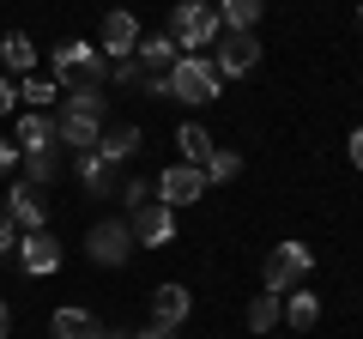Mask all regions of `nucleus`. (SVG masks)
I'll return each instance as SVG.
<instances>
[{"instance_id": "27", "label": "nucleus", "mask_w": 363, "mask_h": 339, "mask_svg": "<svg viewBox=\"0 0 363 339\" xmlns=\"http://www.w3.org/2000/svg\"><path fill=\"white\" fill-rule=\"evenodd\" d=\"M18 97H25L30 109H49L55 97H61V85H55V79H18Z\"/></svg>"}, {"instance_id": "24", "label": "nucleus", "mask_w": 363, "mask_h": 339, "mask_svg": "<svg viewBox=\"0 0 363 339\" xmlns=\"http://www.w3.org/2000/svg\"><path fill=\"white\" fill-rule=\"evenodd\" d=\"M260 13H267V0H218V18L224 30H255Z\"/></svg>"}, {"instance_id": "31", "label": "nucleus", "mask_w": 363, "mask_h": 339, "mask_svg": "<svg viewBox=\"0 0 363 339\" xmlns=\"http://www.w3.org/2000/svg\"><path fill=\"white\" fill-rule=\"evenodd\" d=\"M345 157H351V170H363V128H351V140H345Z\"/></svg>"}, {"instance_id": "2", "label": "nucleus", "mask_w": 363, "mask_h": 339, "mask_svg": "<svg viewBox=\"0 0 363 339\" xmlns=\"http://www.w3.org/2000/svg\"><path fill=\"white\" fill-rule=\"evenodd\" d=\"M164 30H169V43H176L182 55H206L212 43H218L224 18H218V6H212V0H176Z\"/></svg>"}, {"instance_id": "9", "label": "nucleus", "mask_w": 363, "mask_h": 339, "mask_svg": "<svg viewBox=\"0 0 363 339\" xmlns=\"http://www.w3.org/2000/svg\"><path fill=\"white\" fill-rule=\"evenodd\" d=\"M6 218L18 224V230H49V200H43V188H30V182H13V194H6Z\"/></svg>"}, {"instance_id": "15", "label": "nucleus", "mask_w": 363, "mask_h": 339, "mask_svg": "<svg viewBox=\"0 0 363 339\" xmlns=\"http://www.w3.org/2000/svg\"><path fill=\"white\" fill-rule=\"evenodd\" d=\"M97 133H104V121H91V116H73V109L55 116V140H61V152H97Z\"/></svg>"}, {"instance_id": "36", "label": "nucleus", "mask_w": 363, "mask_h": 339, "mask_svg": "<svg viewBox=\"0 0 363 339\" xmlns=\"http://www.w3.org/2000/svg\"><path fill=\"white\" fill-rule=\"evenodd\" d=\"M357 25H363V6H357Z\"/></svg>"}, {"instance_id": "34", "label": "nucleus", "mask_w": 363, "mask_h": 339, "mask_svg": "<svg viewBox=\"0 0 363 339\" xmlns=\"http://www.w3.org/2000/svg\"><path fill=\"white\" fill-rule=\"evenodd\" d=\"M13 333V309H6V303H0V339Z\"/></svg>"}, {"instance_id": "1", "label": "nucleus", "mask_w": 363, "mask_h": 339, "mask_svg": "<svg viewBox=\"0 0 363 339\" xmlns=\"http://www.w3.org/2000/svg\"><path fill=\"white\" fill-rule=\"evenodd\" d=\"M164 97L182 109H206L218 97V67L212 55H176V67L164 73Z\"/></svg>"}, {"instance_id": "10", "label": "nucleus", "mask_w": 363, "mask_h": 339, "mask_svg": "<svg viewBox=\"0 0 363 339\" xmlns=\"http://www.w3.org/2000/svg\"><path fill=\"white\" fill-rule=\"evenodd\" d=\"M13 145H18V157H37V152H55V116L49 109H25L18 116V128H13Z\"/></svg>"}, {"instance_id": "23", "label": "nucleus", "mask_w": 363, "mask_h": 339, "mask_svg": "<svg viewBox=\"0 0 363 339\" xmlns=\"http://www.w3.org/2000/svg\"><path fill=\"white\" fill-rule=\"evenodd\" d=\"M279 321H285V297H279V291H255V303H248V327H255V333H272Z\"/></svg>"}, {"instance_id": "29", "label": "nucleus", "mask_w": 363, "mask_h": 339, "mask_svg": "<svg viewBox=\"0 0 363 339\" xmlns=\"http://www.w3.org/2000/svg\"><path fill=\"white\" fill-rule=\"evenodd\" d=\"M13 248H18V224L6 218V212H0V261H6V255H13Z\"/></svg>"}, {"instance_id": "26", "label": "nucleus", "mask_w": 363, "mask_h": 339, "mask_svg": "<svg viewBox=\"0 0 363 339\" xmlns=\"http://www.w3.org/2000/svg\"><path fill=\"white\" fill-rule=\"evenodd\" d=\"M242 176V157L230 152V145H212V157H206V188H224V182H236Z\"/></svg>"}, {"instance_id": "5", "label": "nucleus", "mask_w": 363, "mask_h": 339, "mask_svg": "<svg viewBox=\"0 0 363 339\" xmlns=\"http://www.w3.org/2000/svg\"><path fill=\"white\" fill-rule=\"evenodd\" d=\"M133 248H140V243H133L128 218H104V224H91V230H85V255L97 267H128Z\"/></svg>"}, {"instance_id": "18", "label": "nucleus", "mask_w": 363, "mask_h": 339, "mask_svg": "<svg viewBox=\"0 0 363 339\" xmlns=\"http://www.w3.org/2000/svg\"><path fill=\"white\" fill-rule=\"evenodd\" d=\"M49 333L55 339H109V327L97 321V315H85V309H55Z\"/></svg>"}, {"instance_id": "16", "label": "nucleus", "mask_w": 363, "mask_h": 339, "mask_svg": "<svg viewBox=\"0 0 363 339\" xmlns=\"http://www.w3.org/2000/svg\"><path fill=\"white\" fill-rule=\"evenodd\" d=\"M140 152V128H133V121H116V128H104L97 133V157H104V164H128V157Z\"/></svg>"}, {"instance_id": "35", "label": "nucleus", "mask_w": 363, "mask_h": 339, "mask_svg": "<svg viewBox=\"0 0 363 339\" xmlns=\"http://www.w3.org/2000/svg\"><path fill=\"white\" fill-rule=\"evenodd\" d=\"M109 339H133V333H116V327H109Z\"/></svg>"}, {"instance_id": "13", "label": "nucleus", "mask_w": 363, "mask_h": 339, "mask_svg": "<svg viewBox=\"0 0 363 339\" xmlns=\"http://www.w3.org/2000/svg\"><path fill=\"white\" fill-rule=\"evenodd\" d=\"M18 267H25L30 279L55 273V267H61V243H55L49 230H30V236H18Z\"/></svg>"}, {"instance_id": "3", "label": "nucleus", "mask_w": 363, "mask_h": 339, "mask_svg": "<svg viewBox=\"0 0 363 339\" xmlns=\"http://www.w3.org/2000/svg\"><path fill=\"white\" fill-rule=\"evenodd\" d=\"M55 85H109V55L97 43H61L55 49Z\"/></svg>"}, {"instance_id": "4", "label": "nucleus", "mask_w": 363, "mask_h": 339, "mask_svg": "<svg viewBox=\"0 0 363 339\" xmlns=\"http://www.w3.org/2000/svg\"><path fill=\"white\" fill-rule=\"evenodd\" d=\"M309 273H315V255L303 243H272V255H267V267H260V291H297V285H309Z\"/></svg>"}, {"instance_id": "28", "label": "nucleus", "mask_w": 363, "mask_h": 339, "mask_svg": "<svg viewBox=\"0 0 363 339\" xmlns=\"http://www.w3.org/2000/svg\"><path fill=\"white\" fill-rule=\"evenodd\" d=\"M116 194H121V206H128V212H133V206H145V200H157V188H152V182H145V176H133V182H121V188H116Z\"/></svg>"}, {"instance_id": "8", "label": "nucleus", "mask_w": 363, "mask_h": 339, "mask_svg": "<svg viewBox=\"0 0 363 339\" xmlns=\"http://www.w3.org/2000/svg\"><path fill=\"white\" fill-rule=\"evenodd\" d=\"M157 200L164 206H194V200H206V170H194V164H169V170H157Z\"/></svg>"}, {"instance_id": "12", "label": "nucleus", "mask_w": 363, "mask_h": 339, "mask_svg": "<svg viewBox=\"0 0 363 339\" xmlns=\"http://www.w3.org/2000/svg\"><path fill=\"white\" fill-rule=\"evenodd\" d=\"M73 176H79V188H85V194H97V200H109V194L121 188V170L104 164L97 152H73Z\"/></svg>"}, {"instance_id": "6", "label": "nucleus", "mask_w": 363, "mask_h": 339, "mask_svg": "<svg viewBox=\"0 0 363 339\" xmlns=\"http://www.w3.org/2000/svg\"><path fill=\"white\" fill-rule=\"evenodd\" d=\"M212 67H218V79H242L260 67V37L255 30H218V43H212Z\"/></svg>"}, {"instance_id": "30", "label": "nucleus", "mask_w": 363, "mask_h": 339, "mask_svg": "<svg viewBox=\"0 0 363 339\" xmlns=\"http://www.w3.org/2000/svg\"><path fill=\"white\" fill-rule=\"evenodd\" d=\"M13 104H18V79L0 73V116H13Z\"/></svg>"}, {"instance_id": "20", "label": "nucleus", "mask_w": 363, "mask_h": 339, "mask_svg": "<svg viewBox=\"0 0 363 339\" xmlns=\"http://www.w3.org/2000/svg\"><path fill=\"white\" fill-rule=\"evenodd\" d=\"M321 321V297H315V291H285V327L291 333H309V327Z\"/></svg>"}, {"instance_id": "7", "label": "nucleus", "mask_w": 363, "mask_h": 339, "mask_svg": "<svg viewBox=\"0 0 363 339\" xmlns=\"http://www.w3.org/2000/svg\"><path fill=\"white\" fill-rule=\"evenodd\" d=\"M128 230H133V243H140V248H164V243H176V206H164V200H145V206L128 212Z\"/></svg>"}, {"instance_id": "25", "label": "nucleus", "mask_w": 363, "mask_h": 339, "mask_svg": "<svg viewBox=\"0 0 363 339\" xmlns=\"http://www.w3.org/2000/svg\"><path fill=\"white\" fill-rule=\"evenodd\" d=\"M18 164H25V182H30V188L61 182V145H55V152H37V157H18Z\"/></svg>"}, {"instance_id": "22", "label": "nucleus", "mask_w": 363, "mask_h": 339, "mask_svg": "<svg viewBox=\"0 0 363 339\" xmlns=\"http://www.w3.org/2000/svg\"><path fill=\"white\" fill-rule=\"evenodd\" d=\"M176 145H182V164L206 170V157H212V133L200 128V121H182V128H176Z\"/></svg>"}, {"instance_id": "32", "label": "nucleus", "mask_w": 363, "mask_h": 339, "mask_svg": "<svg viewBox=\"0 0 363 339\" xmlns=\"http://www.w3.org/2000/svg\"><path fill=\"white\" fill-rule=\"evenodd\" d=\"M13 170H18V145L0 140V176H13Z\"/></svg>"}, {"instance_id": "14", "label": "nucleus", "mask_w": 363, "mask_h": 339, "mask_svg": "<svg viewBox=\"0 0 363 339\" xmlns=\"http://www.w3.org/2000/svg\"><path fill=\"white\" fill-rule=\"evenodd\" d=\"M188 315H194L188 285H157V291H152V327H169V333H176Z\"/></svg>"}, {"instance_id": "11", "label": "nucleus", "mask_w": 363, "mask_h": 339, "mask_svg": "<svg viewBox=\"0 0 363 339\" xmlns=\"http://www.w3.org/2000/svg\"><path fill=\"white\" fill-rule=\"evenodd\" d=\"M140 37H145V30H140L133 13H104V37H97V49H104L109 61H128V55L140 49Z\"/></svg>"}, {"instance_id": "21", "label": "nucleus", "mask_w": 363, "mask_h": 339, "mask_svg": "<svg viewBox=\"0 0 363 339\" xmlns=\"http://www.w3.org/2000/svg\"><path fill=\"white\" fill-rule=\"evenodd\" d=\"M61 109H73V116H91V121H104L109 97H104V85H67V91H61Z\"/></svg>"}, {"instance_id": "19", "label": "nucleus", "mask_w": 363, "mask_h": 339, "mask_svg": "<svg viewBox=\"0 0 363 339\" xmlns=\"http://www.w3.org/2000/svg\"><path fill=\"white\" fill-rule=\"evenodd\" d=\"M176 43H169V30H152V37H140V49H133V61L145 67V73H169L176 67Z\"/></svg>"}, {"instance_id": "17", "label": "nucleus", "mask_w": 363, "mask_h": 339, "mask_svg": "<svg viewBox=\"0 0 363 339\" xmlns=\"http://www.w3.org/2000/svg\"><path fill=\"white\" fill-rule=\"evenodd\" d=\"M0 67H6V79H30V67H37V43H30L25 30H6V37H0Z\"/></svg>"}, {"instance_id": "33", "label": "nucleus", "mask_w": 363, "mask_h": 339, "mask_svg": "<svg viewBox=\"0 0 363 339\" xmlns=\"http://www.w3.org/2000/svg\"><path fill=\"white\" fill-rule=\"evenodd\" d=\"M133 339H176L169 327H145V333H133Z\"/></svg>"}]
</instances>
